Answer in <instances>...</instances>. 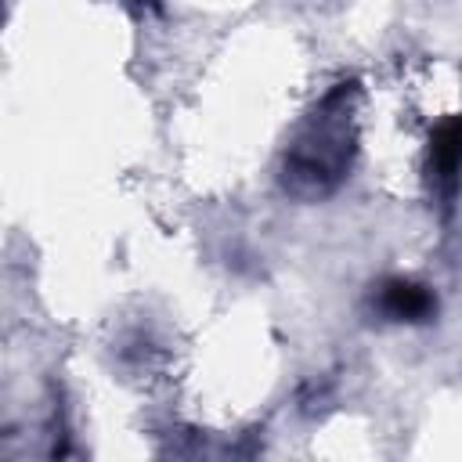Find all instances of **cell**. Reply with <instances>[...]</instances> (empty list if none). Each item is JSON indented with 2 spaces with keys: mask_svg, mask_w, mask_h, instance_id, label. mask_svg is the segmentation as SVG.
Instances as JSON below:
<instances>
[{
  "mask_svg": "<svg viewBox=\"0 0 462 462\" xmlns=\"http://www.w3.org/2000/svg\"><path fill=\"white\" fill-rule=\"evenodd\" d=\"M430 307H433V296L426 289H419V285H408V282H393L383 292V310L393 314V318L415 321V318H426Z\"/></svg>",
  "mask_w": 462,
  "mask_h": 462,
  "instance_id": "cell-1",
  "label": "cell"
},
{
  "mask_svg": "<svg viewBox=\"0 0 462 462\" xmlns=\"http://www.w3.org/2000/svg\"><path fill=\"white\" fill-rule=\"evenodd\" d=\"M433 166L440 177H455L462 166V119L448 123L433 141Z\"/></svg>",
  "mask_w": 462,
  "mask_h": 462,
  "instance_id": "cell-2",
  "label": "cell"
}]
</instances>
